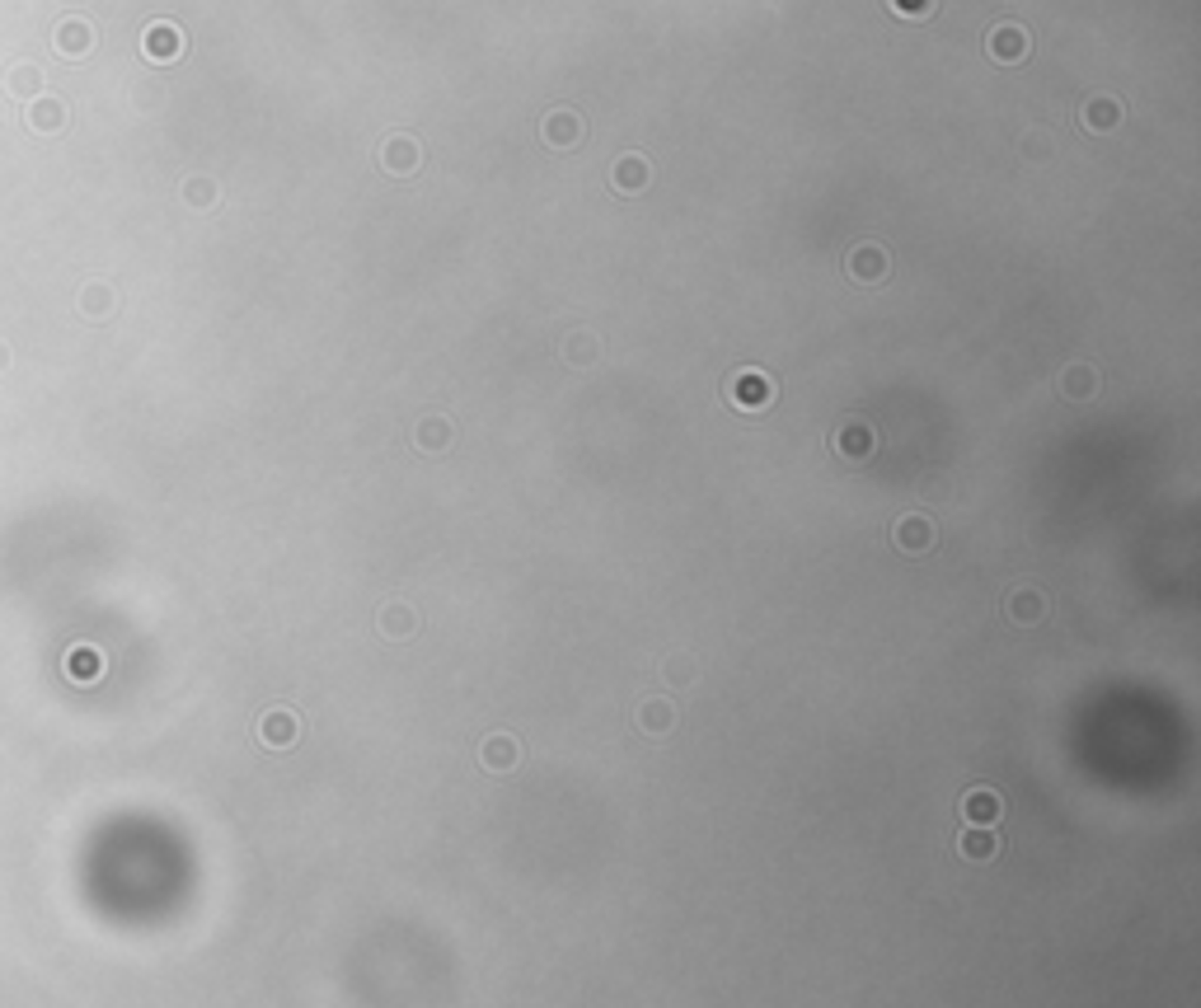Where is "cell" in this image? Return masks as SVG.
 I'll list each match as a JSON object with an SVG mask.
<instances>
[{
    "label": "cell",
    "instance_id": "10",
    "mask_svg": "<svg viewBox=\"0 0 1201 1008\" xmlns=\"http://www.w3.org/2000/svg\"><path fill=\"white\" fill-rule=\"evenodd\" d=\"M882 273H887V254L878 245H863L849 254V277L854 282H882Z\"/></svg>",
    "mask_w": 1201,
    "mask_h": 1008
},
{
    "label": "cell",
    "instance_id": "5",
    "mask_svg": "<svg viewBox=\"0 0 1201 1008\" xmlns=\"http://www.w3.org/2000/svg\"><path fill=\"white\" fill-rule=\"evenodd\" d=\"M479 760H484V769H489V774H512V769L522 764V746H517V736L494 732L484 746H479Z\"/></svg>",
    "mask_w": 1201,
    "mask_h": 1008
},
{
    "label": "cell",
    "instance_id": "17",
    "mask_svg": "<svg viewBox=\"0 0 1201 1008\" xmlns=\"http://www.w3.org/2000/svg\"><path fill=\"white\" fill-rule=\"evenodd\" d=\"M447 442H451V423H442V418H423L418 423V446L423 451H442Z\"/></svg>",
    "mask_w": 1201,
    "mask_h": 1008
},
{
    "label": "cell",
    "instance_id": "14",
    "mask_svg": "<svg viewBox=\"0 0 1201 1008\" xmlns=\"http://www.w3.org/2000/svg\"><path fill=\"white\" fill-rule=\"evenodd\" d=\"M259 732H263V741H268V746H278V750H282V746H292V741H296L301 722H296L292 713H282V708H278V713H268V718H263Z\"/></svg>",
    "mask_w": 1201,
    "mask_h": 1008
},
{
    "label": "cell",
    "instance_id": "9",
    "mask_svg": "<svg viewBox=\"0 0 1201 1008\" xmlns=\"http://www.w3.org/2000/svg\"><path fill=\"white\" fill-rule=\"evenodd\" d=\"M957 849H962L967 863H990V858L1000 854V840L990 835V825H967L962 840H957Z\"/></svg>",
    "mask_w": 1201,
    "mask_h": 1008
},
{
    "label": "cell",
    "instance_id": "12",
    "mask_svg": "<svg viewBox=\"0 0 1201 1008\" xmlns=\"http://www.w3.org/2000/svg\"><path fill=\"white\" fill-rule=\"evenodd\" d=\"M1023 52H1028V33L1023 29L1004 24V29L990 33V57H995V62H1018Z\"/></svg>",
    "mask_w": 1201,
    "mask_h": 1008
},
{
    "label": "cell",
    "instance_id": "11",
    "mask_svg": "<svg viewBox=\"0 0 1201 1008\" xmlns=\"http://www.w3.org/2000/svg\"><path fill=\"white\" fill-rule=\"evenodd\" d=\"M1061 395H1065V399H1094V395H1098V371L1089 367V362H1075V367H1065V376H1061Z\"/></svg>",
    "mask_w": 1201,
    "mask_h": 1008
},
{
    "label": "cell",
    "instance_id": "13",
    "mask_svg": "<svg viewBox=\"0 0 1201 1008\" xmlns=\"http://www.w3.org/2000/svg\"><path fill=\"white\" fill-rule=\"evenodd\" d=\"M381 165H386L390 174H409V169H418V146L409 137H390L386 146H381Z\"/></svg>",
    "mask_w": 1201,
    "mask_h": 1008
},
{
    "label": "cell",
    "instance_id": "6",
    "mask_svg": "<svg viewBox=\"0 0 1201 1008\" xmlns=\"http://www.w3.org/2000/svg\"><path fill=\"white\" fill-rule=\"evenodd\" d=\"M418 624H423V619H418V610H414V605H404V600H390V605H381V610H376V628H381L386 638H395V642L414 638Z\"/></svg>",
    "mask_w": 1201,
    "mask_h": 1008
},
{
    "label": "cell",
    "instance_id": "7",
    "mask_svg": "<svg viewBox=\"0 0 1201 1008\" xmlns=\"http://www.w3.org/2000/svg\"><path fill=\"white\" fill-rule=\"evenodd\" d=\"M873 428L868 423H859V418H849V423H840L835 428V451L845 460H863V456H873Z\"/></svg>",
    "mask_w": 1201,
    "mask_h": 1008
},
{
    "label": "cell",
    "instance_id": "4",
    "mask_svg": "<svg viewBox=\"0 0 1201 1008\" xmlns=\"http://www.w3.org/2000/svg\"><path fill=\"white\" fill-rule=\"evenodd\" d=\"M892 544L901 553H910V558H920V553H929L934 549V525H929V516H901L892 525Z\"/></svg>",
    "mask_w": 1201,
    "mask_h": 1008
},
{
    "label": "cell",
    "instance_id": "8",
    "mask_svg": "<svg viewBox=\"0 0 1201 1008\" xmlns=\"http://www.w3.org/2000/svg\"><path fill=\"white\" fill-rule=\"evenodd\" d=\"M1004 811V797L995 793V788H971L967 797H962V816H967V825H995Z\"/></svg>",
    "mask_w": 1201,
    "mask_h": 1008
},
{
    "label": "cell",
    "instance_id": "20",
    "mask_svg": "<svg viewBox=\"0 0 1201 1008\" xmlns=\"http://www.w3.org/2000/svg\"><path fill=\"white\" fill-rule=\"evenodd\" d=\"M662 671H666V680H671V685H690L694 675H699V671H694V657H685V652H680V657H671V661H666Z\"/></svg>",
    "mask_w": 1201,
    "mask_h": 1008
},
{
    "label": "cell",
    "instance_id": "19",
    "mask_svg": "<svg viewBox=\"0 0 1201 1008\" xmlns=\"http://www.w3.org/2000/svg\"><path fill=\"white\" fill-rule=\"evenodd\" d=\"M564 357H569L573 367H592V357H597V343L587 334H573L569 343H564Z\"/></svg>",
    "mask_w": 1201,
    "mask_h": 1008
},
{
    "label": "cell",
    "instance_id": "1",
    "mask_svg": "<svg viewBox=\"0 0 1201 1008\" xmlns=\"http://www.w3.org/2000/svg\"><path fill=\"white\" fill-rule=\"evenodd\" d=\"M633 722H638V732H643V736L662 741V736L676 732L680 708H676V699H638V708H633Z\"/></svg>",
    "mask_w": 1201,
    "mask_h": 1008
},
{
    "label": "cell",
    "instance_id": "21",
    "mask_svg": "<svg viewBox=\"0 0 1201 1008\" xmlns=\"http://www.w3.org/2000/svg\"><path fill=\"white\" fill-rule=\"evenodd\" d=\"M896 15H924L929 10V0H892Z\"/></svg>",
    "mask_w": 1201,
    "mask_h": 1008
},
{
    "label": "cell",
    "instance_id": "18",
    "mask_svg": "<svg viewBox=\"0 0 1201 1008\" xmlns=\"http://www.w3.org/2000/svg\"><path fill=\"white\" fill-rule=\"evenodd\" d=\"M1112 123H1117V104H1112V99L1084 104V127H1094V132H1108Z\"/></svg>",
    "mask_w": 1201,
    "mask_h": 1008
},
{
    "label": "cell",
    "instance_id": "15",
    "mask_svg": "<svg viewBox=\"0 0 1201 1008\" xmlns=\"http://www.w3.org/2000/svg\"><path fill=\"white\" fill-rule=\"evenodd\" d=\"M647 184V165L638 160V155H624L615 165V188L619 193H638V188Z\"/></svg>",
    "mask_w": 1201,
    "mask_h": 1008
},
{
    "label": "cell",
    "instance_id": "2",
    "mask_svg": "<svg viewBox=\"0 0 1201 1008\" xmlns=\"http://www.w3.org/2000/svg\"><path fill=\"white\" fill-rule=\"evenodd\" d=\"M1004 614L1014 619V624H1023V628H1032V624H1042L1051 614V600L1037 591V586H1014L1009 596H1004Z\"/></svg>",
    "mask_w": 1201,
    "mask_h": 1008
},
{
    "label": "cell",
    "instance_id": "16",
    "mask_svg": "<svg viewBox=\"0 0 1201 1008\" xmlns=\"http://www.w3.org/2000/svg\"><path fill=\"white\" fill-rule=\"evenodd\" d=\"M545 137L555 141V146H573V141L583 137V123H578L573 113H550V123H545Z\"/></svg>",
    "mask_w": 1201,
    "mask_h": 1008
},
{
    "label": "cell",
    "instance_id": "3",
    "mask_svg": "<svg viewBox=\"0 0 1201 1008\" xmlns=\"http://www.w3.org/2000/svg\"><path fill=\"white\" fill-rule=\"evenodd\" d=\"M727 399L737 404V409H751V413H760L765 404L774 399V385L760 376V371H737L732 376V385H727Z\"/></svg>",
    "mask_w": 1201,
    "mask_h": 1008
}]
</instances>
